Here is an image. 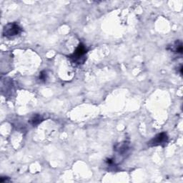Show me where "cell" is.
I'll list each match as a JSON object with an SVG mask.
<instances>
[{"instance_id": "6da1fadb", "label": "cell", "mask_w": 183, "mask_h": 183, "mask_svg": "<svg viewBox=\"0 0 183 183\" xmlns=\"http://www.w3.org/2000/svg\"><path fill=\"white\" fill-rule=\"evenodd\" d=\"M22 32V28L17 23L12 22L9 23V24L4 26L2 35L3 36L7 37V38H12V37L20 35Z\"/></svg>"}, {"instance_id": "7a4b0ae2", "label": "cell", "mask_w": 183, "mask_h": 183, "mask_svg": "<svg viewBox=\"0 0 183 183\" xmlns=\"http://www.w3.org/2000/svg\"><path fill=\"white\" fill-rule=\"evenodd\" d=\"M168 143V136L165 132L159 133L154 137L150 142H148V145L150 147L159 146V145H165Z\"/></svg>"}, {"instance_id": "3957f363", "label": "cell", "mask_w": 183, "mask_h": 183, "mask_svg": "<svg viewBox=\"0 0 183 183\" xmlns=\"http://www.w3.org/2000/svg\"><path fill=\"white\" fill-rule=\"evenodd\" d=\"M87 49L86 46L84 44L80 43L78 45V47L74 52L70 56V58L72 59L74 61H79L80 59H82L83 57L86 54Z\"/></svg>"}, {"instance_id": "277c9868", "label": "cell", "mask_w": 183, "mask_h": 183, "mask_svg": "<svg viewBox=\"0 0 183 183\" xmlns=\"http://www.w3.org/2000/svg\"><path fill=\"white\" fill-rule=\"evenodd\" d=\"M171 50L177 54H182V44L181 42H176L171 47Z\"/></svg>"}, {"instance_id": "5b68a950", "label": "cell", "mask_w": 183, "mask_h": 183, "mask_svg": "<svg viewBox=\"0 0 183 183\" xmlns=\"http://www.w3.org/2000/svg\"><path fill=\"white\" fill-rule=\"evenodd\" d=\"M42 121V118L40 115H35L30 119V123L32 126H37L39 124H40Z\"/></svg>"}, {"instance_id": "8992f818", "label": "cell", "mask_w": 183, "mask_h": 183, "mask_svg": "<svg viewBox=\"0 0 183 183\" xmlns=\"http://www.w3.org/2000/svg\"><path fill=\"white\" fill-rule=\"evenodd\" d=\"M47 78V74L45 71H42V72L40 74V79L41 81H46Z\"/></svg>"}, {"instance_id": "52a82bcc", "label": "cell", "mask_w": 183, "mask_h": 183, "mask_svg": "<svg viewBox=\"0 0 183 183\" xmlns=\"http://www.w3.org/2000/svg\"><path fill=\"white\" fill-rule=\"evenodd\" d=\"M10 179H9V177H6V179L4 178H1V180H0V182H10Z\"/></svg>"}]
</instances>
